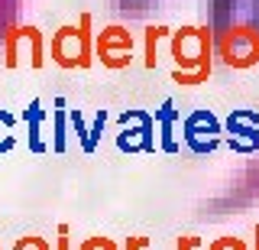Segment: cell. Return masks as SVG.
Masks as SVG:
<instances>
[{"label": "cell", "instance_id": "obj_1", "mask_svg": "<svg viewBox=\"0 0 259 250\" xmlns=\"http://www.w3.org/2000/svg\"><path fill=\"white\" fill-rule=\"evenodd\" d=\"M172 55L182 72H210V36L204 29H182L172 39Z\"/></svg>", "mask_w": 259, "mask_h": 250}, {"label": "cell", "instance_id": "obj_2", "mask_svg": "<svg viewBox=\"0 0 259 250\" xmlns=\"http://www.w3.org/2000/svg\"><path fill=\"white\" fill-rule=\"evenodd\" d=\"M221 52H224V59L230 62V65H237V68L253 65V62L259 59V33H256L253 26H233V29H227V36H224V43H221Z\"/></svg>", "mask_w": 259, "mask_h": 250}, {"label": "cell", "instance_id": "obj_3", "mask_svg": "<svg viewBox=\"0 0 259 250\" xmlns=\"http://www.w3.org/2000/svg\"><path fill=\"white\" fill-rule=\"evenodd\" d=\"M130 49H133V39H130L120 26L104 29L101 43H97V52H101V59L107 62V65H113V68H120V65H126V62H130V55H126Z\"/></svg>", "mask_w": 259, "mask_h": 250}, {"label": "cell", "instance_id": "obj_4", "mask_svg": "<svg viewBox=\"0 0 259 250\" xmlns=\"http://www.w3.org/2000/svg\"><path fill=\"white\" fill-rule=\"evenodd\" d=\"M78 46H81V65H88L91 62V17H81L78 23Z\"/></svg>", "mask_w": 259, "mask_h": 250}, {"label": "cell", "instance_id": "obj_5", "mask_svg": "<svg viewBox=\"0 0 259 250\" xmlns=\"http://www.w3.org/2000/svg\"><path fill=\"white\" fill-rule=\"evenodd\" d=\"M26 117H29V147L39 153V150H42V143H39V117H42V111H39L36 101L26 108Z\"/></svg>", "mask_w": 259, "mask_h": 250}, {"label": "cell", "instance_id": "obj_6", "mask_svg": "<svg viewBox=\"0 0 259 250\" xmlns=\"http://www.w3.org/2000/svg\"><path fill=\"white\" fill-rule=\"evenodd\" d=\"M162 33H165V29H159V26H152L149 33H146V52H149V55H146V65H149V68L156 65V39Z\"/></svg>", "mask_w": 259, "mask_h": 250}]
</instances>
